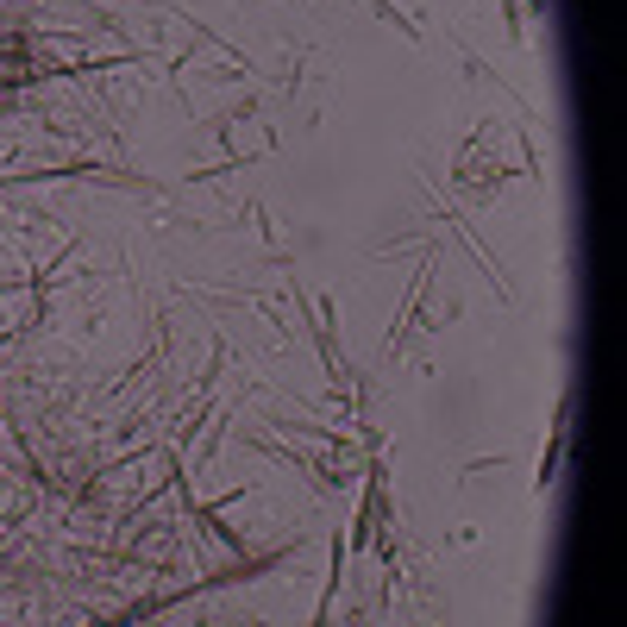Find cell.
I'll list each match as a JSON object with an SVG mask.
<instances>
[{"mask_svg":"<svg viewBox=\"0 0 627 627\" xmlns=\"http://www.w3.org/2000/svg\"><path fill=\"white\" fill-rule=\"evenodd\" d=\"M370 7H377L383 19H389V26H396V32H408V38H421V26H414V19L402 13V7H389V0H370Z\"/></svg>","mask_w":627,"mask_h":627,"instance_id":"obj_1","label":"cell"}]
</instances>
